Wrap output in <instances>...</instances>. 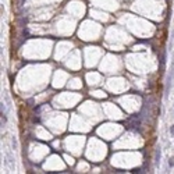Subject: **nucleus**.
<instances>
[{"instance_id": "f257e3e1", "label": "nucleus", "mask_w": 174, "mask_h": 174, "mask_svg": "<svg viewBox=\"0 0 174 174\" xmlns=\"http://www.w3.org/2000/svg\"><path fill=\"white\" fill-rule=\"evenodd\" d=\"M160 157H162V150H160V148H157L156 149V156H155V164H156V166L160 164Z\"/></svg>"}, {"instance_id": "f03ea898", "label": "nucleus", "mask_w": 174, "mask_h": 174, "mask_svg": "<svg viewBox=\"0 0 174 174\" xmlns=\"http://www.w3.org/2000/svg\"><path fill=\"white\" fill-rule=\"evenodd\" d=\"M7 124V113H1V127Z\"/></svg>"}, {"instance_id": "7ed1b4c3", "label": "nucleus", "mask_w": 174, "mask_h": 174, "mask_svg": "<svg viewBox=\"0 0 174 174\" xmlns=\"http://www.w3.org/2000/svg\"><path fill=\"white\" fill-rule=\"evenodd\" d=\"M169 167H174V156L169 159Z\"/></svg>"}, {"instance_id": "20e7f679", "label": "nucleus", "mask_w": 174, "mask_h": 174, "mask_svg": "<svg viewBox=\"0 0 174 174\" xmlns=\"http://www.w3.org/2000/svg\"><path fill=\"white\" fill-rule=\"evenodd\" d=\"M11 142H13V148H14V150L17 149V141H15V138L11 139Z\"/></svg>"}, {"instance_id": "39448f33", "label": "nucleus", "mask_w": 174, "mask_h": 174, "mask_svg": "<svg viewBox=\"0 0 174 174\" xmlns=\"http://www.w3.org/2000/svg\"><path fill=\"white\" fill-rule=\"evenodd\" d=\"M170 135H171V137H173V138H174V124H173V125H171V127H170Z\"/></svg>"}]
</instances>
